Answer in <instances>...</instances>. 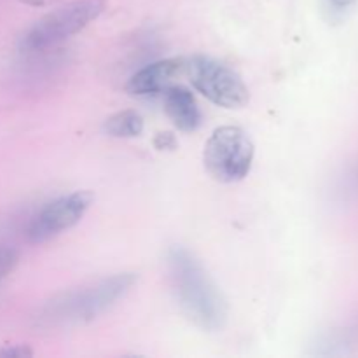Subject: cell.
<instances>
[{"mask_svg": "<svg viewBox=\"0 0 358 358\" xmlns=\"http://www.w3.org/2000/svg\"><path fill=\"white\" fill-rule=\"evenodd\" d=\"M168 269L171 285L185 317L206 332L224 329L227 320V304L201 262L184 247L168 252Z\"/></svg>", "mask_w": 358, "mask_h": 358, "instance_id": "obj_1", "label": "cell"}, {"mask_svg": "<svg viewBox=\"0 0 358 358\" xmlns=\"http://www.w3.org/2000/svg\"><path fill=\"white\" fill-rule=\"evenodd\" d=\"M185 76L198 93L224 108H241L250 100L243 79L226 63L205 55L185 59Z\"/></svg>", "mask_w": 358, "mask_h": 358, "instance_id": "obj_5", "label": "cell"}, {"mask_svg": "<svg viewBox=\"0 0 358 358\" xmlns=\"http://www.w3.org/2000/svg\"><path fill=\"white\" fill-rule=\"evenodd\" d=\"M135 282V273H119L90 287L63 292L42 308L38 318L45 327L86 324L114 306L131 290Z\"/></svg>", "mask_w": 358, "mask_h": 358, "instance_id": "obj_2", "label": "cell"}, {"mask_svg": "<svg viewBox=\"0 0 358 358\" xmlns=\"http://www.w3.org/2000/svg\"><path fill=\"white\" fill-rule=\"evenodd\" d=\"M20 262V254L10 247H0V282L16 269Z\"/></svg>", "mask_w": 358, "mask_h": 358, "instance_id": "obj_11", "label": "cell"}, {"mask_svg": "<svg viewBox=\"0 0 358 358\" xmlns=\"http://www.w3.org/2000/svg\"><path fill=\"white\" fill-rule=\"evenodd\" d=\"M156 147L159 150H173L177 147V140H175V136L171 133H159L156 138Z\"/></svg>", "mask_w": 358, "mask_h": 358, "instance_id": "obj_13", "label": "cell"}, {"mask_svg": "<svg viewBox=\"0 0 358 358\" xmlns=\"http://www.w3.org/2000/svg\"><path fill=\"white\" fill-rule=\"evenodd\" d=\"M94 196L90 191H76L48 203L27 227V238L31 243H44L59 236L83 220Z\"/></svg>", "mask_w": 358, "mask_h": 358, "instance_id": "obj_6", "label": "cell"}, {"mask_svg": "<svg viewBox=\"0 0 358 358\" xmlns=\"http://www.w3.org/2000/svg\"><path fill=\"white\" fill-rule=\"evenodd\" d=\"M254 156V142L245 129L238 126H220L206 140L203 163L215 180L233 184L250 173Z\"/></svg>", "mask_w": 358, "mask_h": 358, "instance_id": "obj_4", "label": "cell"}, {"mask_svg": "<svg viewBox=\"0 0 358 358\" xmlns=\"http://www.w3.org/2000/svg\"><path fill=\"white\" fill-rule=\"evenodd\" d=\"M185 72V58H168L143 66L128 83V91L136 96L161 94L173 86V80Z\"/></svg>", "mask_w": 358, "mask_h": 358, "instance_id": "obj_7", "label": "cell"}, {"mask_svg": "<svg viewBox=\"0 0 358 358\" xmlns=\"http://www.w3.org/2000/svg\"><path fill=\"white\" fill-rule=\"evenodd\" d=\"M164 110L175 126L180 131H196L201 124V112H199L196 98L187 87L173 86L164 91Z\"/></svg>", "mask_w": 358, "mask_h": 358, "instance_id": "obj_8", "label": "cell"}, {"mask_svg": "<svg viewBox=\"0 0 358 358\" xmlns=\"http://www.w3.org/2000/svg\"><path fill=\"white\" fill-rule=\"evenodd\" d=\"M31 355H34V352H31V350L24 345H14V346H7V348H0V357L24 358V357H31Z\"/></svg>", "mask_w": 358, "mask_h": 358, "instance_id": "obj_12", "label": "cell"}, {"mask_svg": "<svg viewBox=\"0 0 358 358\" xmlns=\"http://www.w3.org/2000/svg\"><path fill=\"white\" fill-rule=\"evenodd\" d=\"M23 3L27 6H34V7H45V6H51V3H56L58 0H21Z\"/></svg>", "mask_w": 358, "mask_h": 358, "instance_id": "obj_14", "label": "cell"}, {"mask_svg": "<svg viewBox=\"0 0 358 358\" xmlns=\"http://www.w3.org/2000/svg\"><path fill=\"white\" fill-rule=\"evenodd\" d=\"M105 131L115 138H135L143 131V119L136 110H121L105 121Z\"/></svg>", "mask_w": 358, "mask_h": 358, "instance_id": "obj_9", "label": "cell"}, {"mask_svg": "<svg viewBox=\"0 0 358 358\" xmlns=\"http://www.w3.org/2000/svg\"><path fill=\"white\" fill-rule=\"evenodd\" d=\"M352 182H353V185H355V187L358 189V166L355 168V171H353V175H352Z\"/></svg>", "mask_w": 358, "mask_h": 358, "instance_id": "obj_15", "label": "cell"}, {"mask_svg": "<svg viewBox=\"0 0 358 358\" xmlns=\"http://www.w3.org/2000/svg\"><path fill=\"white\" fill-rule=\"evenodd\" d=\"M105 9V0H76L55 9L37 21L20 42L24 55L42 52L72 35L79 34L91 21L96 20Z\"/></svg>", "mask_w": 358, "mask_h": 358, "instance_id": "obj_3", "label": "cell"}, {"mask_svg": "<svg viewBox=\"0 0 358 358\" xmlns=\"http://www.w3.org/2000/svg\"><path fill=\"white\" fill-rule=\"evenodd\" d=\"M357 0H322L325 16L331 21H343L352 9L355 7Z\"/></svg>", "mask_w": 358, "mask_h": 358, "instance_id": "obj_10", "label": "cell"}]
</instances>
